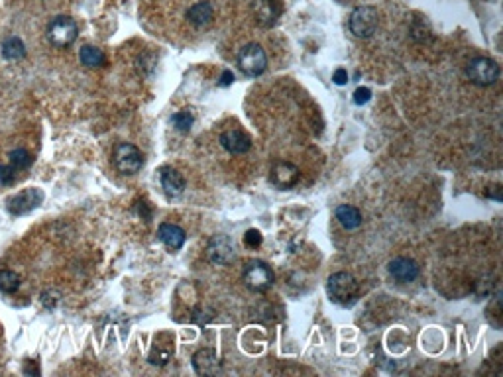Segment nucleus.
I'll return each mask as SVG.
<instances>
[{"mask_svg":"<svg viewBox=\"0 0 503 377\" xmlns=\"http://www.w3.org/2000/svg\"><path fill=\"white\" fill-rule=\"evenodd\" d=\"M281 6L278 4V0H256L254 2V16L259 26L269 28L273 26L275 20L280 18Z\"/></svg>","mask_w":503,"mask_h":377,"instance_id":"nucleus-17","label":"nucleus"},{"mask_svg":"<svg viewBox=\"0 0 503 377\" xmlns=\"http://www.w3.org/2000/svg\"><path fill=\"white\" fill-rule=\"evenodd\" d=\"M160 179H162V187L167 197H179L185 191V177L173 167H164L160 173Z\"/></svg>","mask_w":503,"mask_h":377,"instance_id":"nucleus-18","label":"nucleus"},{"mask_svg":"<svg viewBox=\"0 0 503 377\" xmlns=\"http://www.w3.org/2000/svg\"><path fill=\"white\" fill-rule=\"evenodd\" d=\"M232 81H235V75H232V71H224L223 79L219 81V85H221V87H228V85H232Z\"/></svg>","mask_w":503,"mask_h":377,"instance_id":"nucleus-29","label":"nucleus"},{"mask_svg":"<svg viewBox=\"0 0 503 377\" xmlns=\"http://www.w3.org/2000/svg\"><path fill=\"white\" fill-rule=\"evenodd\" d=\"M271 181L281 188L293 187L299 181V169L289 161H278L271 169Z\"/></svg>","mask_w":503,"mask_h":377,"instance_id":"nucleus-16","label":"nucleus"},{"mask_svg":"<svg viewBox=\"0 0 503 377\" xmlns=\"http://www.w3.org/2000/svg\"><path fill=\"white\" fill-rule=\"evenodd\" d=\"M370 98H372V91H370L368 87H358V89L354 91V105L362 106L366 105Z\"/></svg>","mask_w":503,"mask_h":377,"instance_id":"nucleus-26","label":"nucleus"},{"mask_svg":"<svg viewBox=\"0 0 503 377\" xmlns=\"http://www.w3.org/2000/svg\"><path fill=\"white\" fill-rule=\"evenodd\" d=\"M20 287V275L10 270L0 271V291L2 293H14Z\"/></svg>","mask_w":503,"mask_h":377,"instance_id":"nucleus-23","label":"nucleus"},{"mask_svg":"<svg viewBox=\"0 0 503 377\" xmlns=\"http://www.w3.org/2000/svg\"><path fill=\"white\" fill-rule=\"evenodd\" d=\"M348 28L356 37H370L377 30V10L374 6H358L348 18Z\"/></svg>","mask_w":503,"mask_h":377,"instance_id":"nucleus-7","label":"nucleus"},{"mask_svg":"<svg viewBox=\"0 0 503 377\" xmlns=\"http://www.w3.org/2000/svg\"><path fill=\"white\" fill-rule=\"evenodd\" d=\"M236 61H238V69L246 77H259L268 69V55H266V49L259 44H248L242 47L238 51Z\"/></svg>","mask_w":503,"mask_h":377,"instance_id":"nucleus-3","label":"nucleus"},{"mask_svg":"<svg viewBox=\"0 0 503 377\" xmlns=\"http://www.w3.org/2000/svg\"><path fill=\"white\" fill-rule=\"evenodd\" d=\"M8 161H10V165L16 171H26L32 165L34 157H32V153L28 152L26 148H14L8 153Z\"/></svg>","mask_w":503,"mask_h":377,"instance_id":"nucleus-22","label":"nucleus"},{"mask_svg":"<svg viewBox=\"0 0 503 377\" xmlns=\"http://www.w3.org/2000/svg\"><path fill=\"white\" fill-rule=\"evenodd\" d=\"M0 53L6 61H20V59L26 58V46L18 35H10L2 42Z\"/></svg>","mask_w":503,"mask_h":377,"instance_id":"nucleus-20","label":"nucleus"},{"mask_svg":"<svg viewBox=\"0 0 503 377\" xmlns=\"http://www.w3.org/2000/svg\"><path fill=\"white\" fill-rule=\"evenodd\" d=\"M171 122H173V126H176L179 132H189L191 126H193V114H191L189 110H181V112L173 114Z\"/></svg>","mask_w":503,"mask_h":377,"instance_id":"nucleus-24","label":"nucleus"},{"mask_svg":"<svg viewBox=\"0 0 503 377\" xmlns=\"http://www.w3.org/2000/svg\"><path fill=\"white\" fill-rule=\"evenodd\" d=\"M77 35H79V26L67 14H58L47 24V42L53 47H58V49L69 47L77 40Z\"/></svg>","mask_w":503,"mask_h":377,"instance_id":"nucleus-2","label":"nucleus"},{"mask_svg":"<svg viewBox=\"0 0 503 377\" xmlns=\"http://www.w3.org/2000/svg\"><path fill=\"white\" fill-rule=\"evenodd\" d=\"M207 258L212 261L214 265H230L236 259V247L232 244V240L226 234H216L212 236L207 244Z\"/></svg>","mask_w":503,"mask_h":377,"instance_id":"nucleus-8","label":"nucleus"},{"mask_svg":"<svg viewBox=\"0 0 503 377\" xmlns=\"http://www.w3.org/2000/svg\"><path fill=\"white\" fill-rule=\"evenodd\" d=\"M157 236H160V240H162V242L165 244V247H169L171 252L181 249L183 244H185V240H187L185 230H183L181 226H177V224H171V222L160 224V228H157Z\"/></svg>","mask_w":503,"mask_h":377,"instance_id":"nucleus-14","label":"nucleus"},{"mask_svg":"<svg viewBox=\"0 0 503 377\" xmlns=\"http://www.w3.org/2000/svg\"><path fill=\"white\" fill-rule=\"evenodd\" d=\"M244 244L248 247H259L262 246V234H259V230H248L246 236H244Z\"/></svg>","mask_w":503,"mask_h":377,"instance_id":"nucleus-27","label":"nucleus"},{"mask_svg":"<svg viewBox=\"0 0 503 377\" xmlns=\"http://www.w3.org/2000/svg\"><path fill=\"white\" fill-rule=\"evenodd\" d=\"M336 220H339L346 230H356L362 226V212L352 204H340L336 209Z\"/></svg>","mask_w":503,"mask_h":377,"instance_id":"nucleus-19","label":"nucleus"},{"mask_svg":"<svg viewBox=\"0 0 503 377\" xmlns=\"http://www.w3.org/2000/svg\"><path fill=\"white\" fill-rule=\"evenodd\" d=\"M466 77L478 87H490L500 79V65L490 58H474L466 65Z\"/></svg>","mask_w":503,"mask_h":377,"instance_id":"nucleus-6","label":"nucleus"},{"mask_svg":"<svg viewBox=\"0 0 503 377\" xmlns=\"http://www.w3.org/2000/svg\"><path fill=\"white\" fill-rule=\"evenodd\" d=\"M332 79H334V82L336 85H346L348 82V73H346V69H336L334 71V75H332Z\"/></svg>","mask_w":503,"mask_h":377,"instance_id":"nucleus-28","label":"nucleus"},{"mask_svg":"<svg viewBox=\"0 0 503 377\" xmlns=\"http://www.w3.org/2000/svg\"><path fill=\"white\" fill-rule=\"evenodd\" d=\"M387 268H389V273L401 283L415 281L419 277V265H417V261L409 258L391 259Z\"/></svg>","mask_w":503,"mask_h":377,"instance_id":"nucleus-13","label":"nucleus"},{"mask_svg":"<svg viewBox=\"0 0 503 377\" xmlns=\"http://www.w3.org/2000/svg\"><path fill=\"white\" fill-rule=\"evenodd\" d=\"M187 22L195 28H207L214 18V8L209 0H199L195 4H191L187 10Z\"/></svg>","mask_w":503,"mask_h":377,"instance_id":"nucleus-15","label":"nucleus"},{"mask_svg":"<svg viewBox=\"0 0 503 377\" xmlns=\"http://www.w3.org/2000/svg\"><path fill=\"white\" fill-rule=\"evenodd\" d=\"M24 374H26V376H30V374H34V376H40V369H37L35 365L28 364L26 367H24Z\"/></svg>","mask_w":503,"mask_h":377,"instance_id":"nucleus-30","label":"nucleus"},{"mask_svg":"<svg viewBox=\"0 0 503 377\" xmlns=\"http://www.w3.org/2000/svg\"><path fill=\"white\" fill-rule=\"evenodd\" d=\"M221 146L228 153L232 155H240V153H246L252 148V140L248 138L242 130H226L221 134Z\"/></svg>","mask_w":503,"mask_h":377,"instance_id":"nucleus-12","label":"nucleus"},{"mask_svg":"<svg viewBox=\"0 0 503 377\" xmlns=\"http://www.w3.org/2000/svg\"><path fill=\"white\" fill-rule=\"evenodd\" d=\"M112 161L117 165V169L124 175H136L144 167V155L142 152L128 141H120L114 152H112Z\"/></svg>","mask_w":503,"mask_h":377,"instance_id":"nucleus-5","label":"nucleus"},{"mask_svg":"<svg viewBox=\"0 0 503 377\" xmlns=\"http://www.w3.org/2000/svg\"><path fill=\"white\" fill-rule=\"evenodd\" d=\"M173 350H176V346H173V336L167 334V332H164V334L155 336L152 352L148 356V362L152 365L169 364V360L173 358Z\"/></svg>","mask_w":503,"mask_h":377,"instance_id":"nucleus-10","label":"nucleus"},{"mask_svg":"<svg viewBox=\"0 0 503 377\" xmlns=\"http://www.w3.org/2000/svg\"><path fill=\"white\" fill-rule=\"evenodd\" d=\"M79 59H81L85 67H91V69H99V67L106 65V55L101 47L83 46L81 51H79Z\"/></svg>","mask_w":503,"mask_h":377,"instance_id":"nucleus-21","label":"nucleus"},{"mask_svg":"<svg viewBox=\"0 0 503 377\" xmlns=\"http://www.w3.org/2000/svg\"><path fill=\"white\" fill-rule=\"evenodd\" d=\"M327 293L336 305L350 306L356 303L360 287H358V281L354 279V275L346 273V271H339V273H332L328 277Z\"/></svg>","mask_w":503,"mask_h":377,"instance_id":"nucleus-1","label":"nucleus"},{"mask_svg":"<svg viewBox=\"0 0 503 377\" xmlns=\"http://www.w3.org/2000/svg\"><path fill=\"white\" fill-rule=\"evenodd\" d=\"M16 181V169L10 164H0V187H10Z\"/></svg>","mask_w":503,"mask_h":377,"instance_id":"nucleus-25","label":"nucleus"},{"mask_svg":"<svg viewBox=\"0 0 503 377\" xmlns=\"http://www.w3.org/2000/svg\"><path fill=\"white\" fill-rule=\"evenodd\" d=\"M42 200H44V193L40 188H24L8 199V212L14 216H22L26 212L34 211Z\"/></svg>","mask_w":503,"mask_h":377,"instance_id":"nucleus-9","label":"nucleus"},{"mask_svg":"<svg viewBox=\"0 0 503 377\" xmlns=\"http://www.w3.org/2000/svg\"><path fill=\"white\" fill-rule=\"evenodd\" d=\"M193 367L199 376H216L221 374V360L212 348H203L193 356Z\"/></svg>","mask_w":503,"mask_h":377,"instance_id":"nucleus-11","label":"nucleus"},{"mask_svg":"<svg viewBox=\"0 0 503 377\" xmlns=\"http://www.w3.org/2000/svg\"><path fill=\"white\" fill-rule=\"evenodd\" d=\"M242 277H244V283L248 285V289L257 291V293L268 291L269 287L273 285V281H275L273 270L269 268L266 261H262V259H250V261H246Z\"/></svg>","mask_w":503,"mask_h":377,"instance_id":"nucleus-4","label":"nucleus"}]
</instances>
